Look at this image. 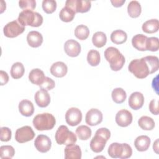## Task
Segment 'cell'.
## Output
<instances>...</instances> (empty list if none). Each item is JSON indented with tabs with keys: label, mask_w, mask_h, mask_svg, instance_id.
<instances>
[{
	"label": "cell",
	"mask_w": 159,
	"mask_h": 159,
	"mask_svg": "<svg viewBox=\"0 0 159 159\" xmlns=\"http://www.w3.org/2000/svg\"><path fill=\"white\" fill-rule=\"evenodd\" d=\"M42 6L45 12L47 14H52L56 10L57 2L54 0H43Z\"/></svg>",
	"instance_id": "cell-37"
},
{
	"label": "cell",
	"mask_w": 159,
	"mask_h": 159,
	"mask_svg": "<svg viewBox=\"0 0 159 159\" xmlns=\"http://www.w3.org/2000/svg\"><path fill=\"white\" fill-rule=\"evenodd\" d=\"M9 81V76L7 73L2 70L0 71V84L1 86L6 84Z\"/></svg>",
	"instance_id": "cell-45"
},
{
	"label": "cell",
	"mask_w": 159,
	"mask_h": 159,
	"mask_svg": "<svg viewBox=\"0 0 159 159\" xmlns=\"http://www.w3.org/2000/svg\"><path fill=\"white\" fill-rule=\"evenodd\" d=\"M109 155L113 158H119L121 159H126L130 158L132 154L131 147L126 143H119L117 142L112 143L107 150Z\"/></svg>",
	"instance_id": "cell-5"
},
{
	"label": "cell",
	"mask_w": 159,
	"mask_h": 159,
	"mask_svg": "<svg viewBox=\"0 0 159 159\" xmlns=\"http://www.w3.org/2000/svg\"><path fill=\"white\" fill-rule=\"evenodd\" d=\"M110 38L113 43L116 44H122L127 40V35L124 30L118 29L111 33Z\"/></svg>",
	"instance_id": "cell-26"
},
{
	"label": "cell",
	"mask_w": 159,
	"mask_h": 159,
	"mask_svg": "<svg viewBox=\"0 0 159 159\" xmlns=\"http://www.w3.org/2000/svg\"><path fill=\"white\" fill-rule=\"evenodd\" d=\"M34 145L39 152L41 153H46L51 148L52 142L48 136L40 134L35 139Z\"/></svg>",
	"instance_id": "cell-10"
},
{
	"label": "cell",
	"mask_w": 159,
	"mask_h": 159,
	"mask_svg": "<svg viewBox=\"0 0 159 159\" xmlns=\"http://www.w3.org/2000/svg\"><path fill=\"white\" fill-rule=\"evenodd\" d=\"M107 42L106 35L103 32H95L92 37V42L98 48L104 47Z\"/></svg>",
	"instance_id": "cell-29"
},
{
	"label": "cell",
	"mask_w": 159,
	"mask_h": 159,
	"mask_svg": "<svg viewBox=\"0 0 159 159\" xmlns=\"http://www.w3.org/2000/svg\"><path fill=\"white\" fill-rule=\"evenodd\" d=\"M24 30L25 26L22 25L17 19L8 22L3 28L4 35L9 38H14L23 33Z\"/></svg>",
	"instance_id": "cell-7"
},
{
	"label": "cell",
	"mask_w": 159,
	"mask_h": 159,
	"mask_svg": "<svg viewBox=\"0 0 159 159\" xmlns=\"http://www.w3.org/2000/svg\"><path fill=\"white\" fill-rule=\"evenodd\" d=\"M12 135L11 130L9 128L6 127H2L1 128L0 140L2 142H8L11 140Z\"/></svg>",
	"instance_id": "cell-42"
},
{
	"label": "cell",
	"mask_w": 159,
	"mask_h": 159,
	"mask_svg": "<svg viewBox=\"0 0 159 159\" xmlns=\"http://www.w3.org/2000/svg\"><path fill=\"white\" fill-rule=\"evenodd\" d=\"M107 141L106 139L95 133V135L90 142V148L95 153L101 152L104 148Z\"/></svg>",
	"instance_id": "cell-16"
},
{
	"label": "cell",
	"mask_w": 159,
	"mask_h": 159,
	"mask_svg": "<svg viewBox=\"0 0 159 159\" xmlns=\"http://www.w3.org/2000/svg\"><path fill=\"white\" fill-rule=\"evenodd\" d=\"M111 96L114 102L117 104H121L126 99L127 94L122 88H116L112 90Z\"/></svg>",
	"instance_id": "cell-28"
},
{
	"label": "cell",
	"mask_w": 159,
	"mask_h": 159,
	"mask_svg": "<svg viewBox=\"0 0 159 159\" xmlns=\"http://www.w3.org/2000/svg\"><path fill=\"white\" fill-rule=\"evenodd\" d=\"M132 113L126 109L119 111L116 115V122L122 127L129 126L132 123Z\"/></svg>",
	"instance_id": "cell-12"
},
{
	"label": "cell",
	"mask_w": 159,
	"mask_h": 159,
	"mask_svg": "<svg viewBox=\"0 0 159 159\" xmlns=\"http://www.w3.org/2000/svg\"><path fill=\"white\" fill-rule=\"evenodd\" d=\"M142 30L147 34L157 32L159 29V22L157 19H152L145 22L142 26Z\"/></svg>",
	"instance_id": "cell-24"
},
{
	"label": "cell",
	"mask_w": 159,
	"mask_h": 159,
	"mask_svg": "<svg viewBox=\"0 0 159 159\" xmlns=\"http://www.w3.org/2000/svg\"><path fill=\"white\" fill-rule=\"evenodd\" d=\"M149 110L153 115L158 114V102L156 99H152L149 104Z\"/></svg>",
	"instance_id": "cell-43"
},
{
	"label": "cell",
	"mask_w": 159,
	"mask_h": 159,
	"mask_svg": "<svg viewBox=\"0 0 159 159\" xmlns=\"http://www.w3.org/2000/svg\"><path fill=\"white\" fill-rule=\"evenodd\" d=\"M147 61L150 71V74L156 72L159 68V61L158 58L156 56H146L143 57Z\"/></svg>",
	"instance_id": "cell-35"
},
{
	"label": "cell",
	"mask_w": 159,
	"mask_h": 159,
	"mask_svg": "<svg viewBox=\"0 0 159 159\" xmlns=\"http://www.w3.org/2000/svg\"><path fill=\"white\" fill-rule=\"evenodd\" d=\"M150 142V139L148 136L140 135L135 140L134 145L137 150L139 152H144L148 149Z\"/></svg>",
	"instance_id": "cell-23"
},
{
	"label": "cell",
	"mask_w": 159,
	"mask_h": 159,
	"mask_svg": "<svg viewBox=\"0 0 159 159\" xmlns=\"http://www.w3.org/2000/svg\"><path fill=\"white\" fill-rule=\"evenodd\" d=\"M25 70L23 64L20 62L14 63L11 69V75L14 79L20 78L24 73Z\"/></svg>",
	"instance_id": "cell-30"
},
{
	"label": "cell",
	"mask_w": 159,
	"mask_h": 159,
	"mask_svg": "<svg viewBox=\"0 0 159 159\" xmlns=\"http://www.w3.org/2000/svg\"><path fill=\"white\" fill-rule=\"evenodd\" d=\"M129 106L134 110L140 109L144 103V96L140 92L132 93L129 98Z\"/></svg>",
	"instance_id": "cell-14"
},
{
	"label": "cell",
	"mask_w": 159,
	"mask_h": 159,
	"mask_svg": "<svg viewBox=\"0 0 159 159\" xmlns=\"http://www.w3.org/2000/svg\"><path fill=\"white\" fill-rule=\"evenodd\" d=\"M32 123L37 130H48L54 127L56 119L52 114L45 112L36 115L33 119Z\"/></svg>",
	"instance_id": "cell-3"
},
{
	"label": "cell",
	"mask_w": 159,
	"mask_h": 159,
	"mask_svg": "<svg viewBox=\"0 0 159 159\" xmlns=\"http://www.w3.org/2000/svg\"><path fill=\"white\" fill-rule=\"evenodd\" d=\"M96 134L102 136V137H104V139H106L107 140H108L111 137V132L110 130L105 127H102V128H99V129H98L96 132Z\"/></svg>",
	"instance_id": "cell-44"
},
{
	"label": "cell",
	"mask_w": 159,
	"mask_h": 159,
	"mask_svg": "<svg viewBox=\"0 0 159 159\" xmlns=\"http://www.w3.org/2000/svg\"><path fill=\"white\" fill-rule=\"evenodd\" d=\"M102 114L99 109L92 108L87 112L85 121L89 125L94 126L99 124L102 121Z\"/></svg>",
	"instance_id": "cell-11"
},
{
	"label": "cell",
	"mask_w": 159,
	"mask_h": 159,
	"mask_svg": "<svg viewBox=\"0 0 159 159\" xmlns=\"http://www.w3.org/2000/svg\"><path fill=\"white\" fill-rule=\"evenodd\" d=\"M89 35V30L88 27L83 24L78 25L75 30V35L80 40H83L86 39Z\"/></svg>",
	"instance_id": "cell-33"
},
{
	"label": "cell",
	"mask_w": 159,
	"mask_h": 159,
	"mask_svg": "<svg viewBox=\"0 0 159 159\" xmlns=\"http://www.w3.org/2000/svg\"><path fill=\"white\" fill-rule=\"evenodd\" d=\"M138 124L139 127L145 130H151L155 126V123L153 119L148 116H142L138 120Z\"/></svg>",
	"instance_id": "cell-27"
},
{
	"label": "cell",
	"mask_w": 159,
	"mask_h": 159,
	"mask_svg": "<svg viewBox=\"0 0 159 159\" xmlns=\"http://www.w3.org/2000/svg\"><path fill=\"white\" fill-rule=\"evenodd\" d=\"M158 139H157L156 140H155V142L153 143V151H155V153H158Z\"/></svg>",
	"instance_id": "cell-47"
},
{
	"label": "cell",
	"mask_w": 159,
	"mask_h": 159,
	"mask_svg": "<svg viewBox=\"0 0 159 159\" xmlns=\"http://www.w3.org/2000/svg\"><path fill=\"white\" fill-rule=\"evenodd\" d=\"M39 86L41 89L48 91L52 89L55 86V83L52 78L45 76L43 83Z\"/></svg>",
	"instance_id": "cell-41"
},
{
	"label": "cell",
	"mask_w": 159,
	"mask_h": 159,
	"mask_svg": "<svg viewBox=\"0 0 159 159\" xmlns=\"http://www.w3.org/2000/svg\"><path fill=\"white\" fill-rule=\"evenodd\" d=\"M128 69L130 73L139 79H143L150 74L149 66L143 57L132 60L128 66Z\"/></svg>",
	"instance_id": "cell-4"
},
{
	"label": "cell",
	"mask_w": 159,
	"mask_h": 159,
	"mask_svg": "<svg viewBox=\"0 0 159 159\" xmlns=\"http://www.w3.org/2000/svg\"><path fill=\"white\" fill-rule=\"evenodd\" d=\"M19 111L24 116H31L34 112V107L32 102L27 99L22 100L19 104Z\"/></svg>",
	"instance_id": "cell-20"
},
{
	"label": "cell",
	"mask_w": 159,
	"mask_h": 159,
	"mask_svg": "<svg viewBox=\"0 0 159 159\" xmlns=\"http://www.w3.org/2000/svg\"><path fill=\"white\" fill-rule=\"evenodd\" d=\"M91 7V2L85 0H77L76 12L84 13L89 11Z\"/></svg>",
	"instance_id": "cell-38"
},
{
	"label": "cell",
	"mask_w": 159,
	"mask_h": 159,
	"mask_svg": "<svg viewBox=\"0 0 159 159\" xmlns=\"http://www.w3.org/2000/svg\"><path fill=\"white\" fill-rule=\"evenodd\" d=\"M111 3L112 4V6L116 7H121L123 4L125 2V0H114V1H111Z\"/></svg>",
	"instance_id": "cell-46"
},
{
	"label": "cell",
	"mask_w": 159,
	"mask_h": 159,
	"mask_svg": "<svg viewBox=\"0 0 159 159\" xmlns=\"http://www.w3.org/2000/svg\"><path fill=\"white\" fill-rule=\"evenodd\" d=\"M27 41L30 47L37 48L42 45L43 42V36L38 31L32 30L28 33L27 35Z\"/></svg>",
	"instance_id": "cell-19"
},
{
	"label": "cell",
	"mask_w": 159,
	"mask_h": 159,
	"mask_svg": "<svg viewBox=\"0 0 159 159\" xmlns=\"http://www.w3.org/2000/svg\"><path fill=\"white\" fill-rule=\"evenodd\" d=\"M159 48L158 39L157 37H152L147 39L146 43L147 50H150L151 52H157Z\"/></svg>",
	"instance_id": "cell-39"
},
{
	"label": "cell",
	"mask_w": 159,
	"mask_h": 159,
	"mask_svg": "<svg viewBox=\"0 0 159 159\" xmlns=\"http://www.w3.org/2000/svg\"><path fill=\"white\" fill-rule=\"evenodd\" d=\"M91 133V129L88 126L84 125L78 126L76 129V134L78 138L81 140H86L89 139Z\"/></svg>",
	"instance_id": "cell-31"
},
{
	"label": "cell",
	"mask_w": 159,
	"mask_h": 159,
	"mask_svg": "<svg viewBox=\"0 0 159 159\" xmlns=\"http://www.w3.org/2000/svg\"><path fill=\"white\" fill-rule=\"evenodd\" d=\"M100 53L98 51L91 49L87 55V61L88 63L92 66H96L99 65L100 62Z\"/></svg>",
	"instance_id": "cell-34"
},
{
	"label": "cell",
	"mask_w": 159,
	"mask_h": 159,
	"mask_svg": "<svg viewBox=\"0 0 159 159\" xmlns=\"http://www.w3.org/2000/svg\"><path fill=\"white\" fill-rule=\"evenodd\" d=\"M45 76L42 70L39 68H34L32 70L29 74V80L34 84L40 86L43 81Z\"/></svg>",
	"instance_id": "cell-21"
},
{
	"label": "cell",
	"mask_w": 159,
	"mask_h": 159,
	"mask_svg": "<svg viewBox=\"0 0 159 159\" xmlns=\"http://www.w3.org/2000/svg\"><path fill=\"white\" fill-rule=\"evenodd\" d=\"M15 154L14 148L11 145H2L0 147L1 158H12Z\"/></svg>",
	"instance_id": "cell-36"
},
{
	"label": "cell",
	"mask_w": 159,
	"mask_h": 159,
	"mask_svg": "<svg viewBox=\"0 0 159 159\" xmlns=\"http://www.w3.org/2000/svg\"><path fill=\"white\" fill-rule=\"evenodd\" d=\"M142 12L140 4L137 1H131L127 6V12L132 18L138 17Z\"/></svg>",
	"instance_id": "cell-25"
},
{
	"label": "cell",
	"mask_w": 159,
	"mask_h": 159,
	"mask_svg": "<svg viewBox=\"0 0 159 159\" xmlns=\"http://www.w3.org/2000/svg\"><path fill=\"white\" fill-rule=\"evenodd\" d=\"M55 140L59 145H71L75 144L77 141L76 135L71 131L68 130L66 125H60L55 135Z\"/></svg>",
	"instance_id": "cell-6"
},
{
	"label": "cell",
	"mask_w": 159,
	"mask_h": 159,
	"mask_svg": "<svg viewBox=\"0 0 159 159\" xmlns=\"http://www.w3.org/2000/svg\"><path fill=\"white\" fill-rule=\"evenodd\" d=\"M36 104L40 107H45L50 102V96L47 90L41 89L37 91L34 96Z\"/></svg>",
	"instance_id": "cell-15"
},
{
	"label": "cell",
	"mask_w": 159,
	"mask_h": 159,
	"mask_svg": "<svg viewBox=\"0 0 159 159\" xmlns=\"http://www.w3.org/2000/svg\"><path fill=\"white\" fill-rule=\"evenodd\" d=\"M17 20L24 26L30 25L37 27L42 24L43 17L37 12L30 10H23L19 13Z\"/></svg>",
	"instance_id": "cell-2"
},
{
	"label": "cell",
	"mask_w": 159,
	"mask_h": 159,
	"mask_svg": "<svg viewBox=\"0 0 159 159\" xmlns=\"http://www.w3.org/2000/svg\"><path fill=\"white\" fill-rule=\"evenodd\" d=\"M35 135L31 127L25 125L17 129L15 133V139L17 142L23 143L32 140L34 138Z\"/></svg>",
	"instance_id": "cell-8"
},
{
	"label": "cell",
	"mask_w": 159,
	"mask_h": 159,
	"mask_svg": "<svg viewBox=\"0 0 159 159\" xmlns=\"http://www.w3.org/2000/svg\"><path fill=\"white\" fill-rule=\"evenodd\" d=\"M19 7L23 10L33 11L36 7L35 0H21L19 1Z\"/></svg>",
	"instance_id": "cell-40"
},
{
	"label": "cell",
	"mask_w": 159,
	"mask_h": 159,
	"mask_svg": "<svg viewBox=\"0 0 159 159\" xmlns=\"http://www.w3.org/2000/svg\"><path fill=\"white\" fill-rule=\"evenodd\" d=\"M104 54L112 70L117 71L122 69L125 63V57L117 48L109 47L105 50Z\"/></svg>",
	"instance_id": "cell-1"
},
{
	"label": "cell",
	"mask_w": 159,
	"mask_h": 159,
	"mask_svg": "<svg viewBox=\"0 0 159 159\" xmlns=\"http://www.w3.org/2000/svg\"><path fill=\"white\" fill-rule=\"evenodd\" d=\"M66 123L71 126L78 125L82 120L81 111L76 107H71L67 110L65 114Z\"/></svg>",
	"instance_id": "cell-9"
},
{
	"label": "cell",
	"mask_w": 159,
	"mask_h": 159,
	"mask_svg": "<svg viewBox=\"0 0 159 159\" xmlns=\"http://www.w3.org/2000/svg\"><path fill=\"white\" fill-rule=\"evenodd\" d=\"M75 14L76 13L73 11L65 6L61 9L59 13V17L63 22H69L74 19Z\"/></svg>",
	"instance_id": "cell-32"
},
{
	"label": "cell",
	"mask_w": 159,
	"mask_h": 159,
	"mask_svg": "<svg viewBox=\"0 0 159 159\" xmlns=\"http://www.w3.org/2000/svg\"><path fill=\"white\" fill-rule=\"evenodd\" d=\"M81 48L80 44L73 39L68 40L64 44L65 53L71 57H77L81 52Z\"/></svg>",
	"instance_id": "cell-13"
},
{
	"label": "cell",
	"mask_w": 159,
	"mask_h": 159,
	"mask_svg": "<svg viewBox=\"0 0 159 159\" xmlns=\"http://www.w3.org/2000/svg\"><path fill=\"white\" fill-rule=\"evenodd\" d=\"M65 159H81V150L79 145L71 144L66 145L65 148Z\"/></svg>",
	"instance_id": "cell-17"
},
{
	"label": "cell",
	"mask_w": 159,
	"mask_h": 159,
	"mask_svg": "<svg viewBox=\"0 0 159 159\" xmlns=\"http://www.w3.org/2000/svg\"><path fill=\"white\" fill-rule=\"evenodd\" d=\"M51 74L57 78L65 76L68 71L66 65L62 61H57L53 63L50 68Z\"/></svg>",
	"instance_id": "cell-18"
},
{
	"label": "cell",
	"mask_w": 159,
	"mask_h": 159,
	"mask_svg": "<svg viewBox=\"0 0 159 159\" xmlns=\"http://www.w3.org/2000/svg\"><path fill=\"white\" fill-rule=\"evenodd\" d=\"M148 37L143 34H137L132 39V46L139 51H146V43Z\"/></svg>",
	"instance_id": "cell-22"
}]
</instances>
